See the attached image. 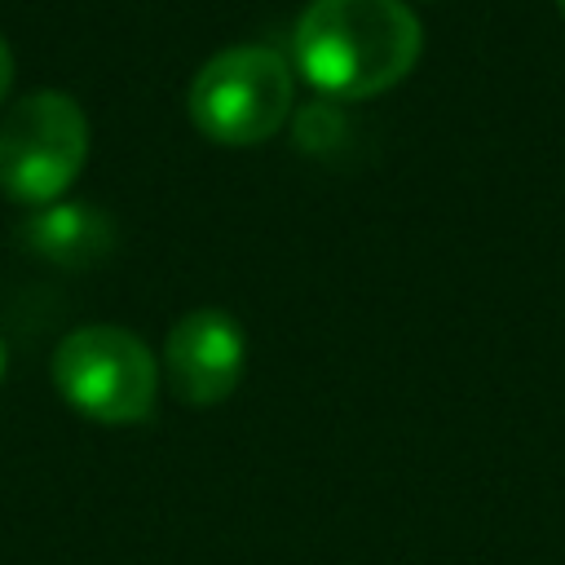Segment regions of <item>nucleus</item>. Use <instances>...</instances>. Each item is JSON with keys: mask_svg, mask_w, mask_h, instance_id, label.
<instances>
[{"mask_svg": "<svg viewBox=\"0 0 565 565\" xmlns=\"http://www.w3.org/2000/svg\"><path fill=\"white\" fill-rule=\"evenodd\" d=\"M26 252L62 269H93L115 252V221L88 203H49L35 207L22 225Z\"/></svg>", "mask_w": 565, "mask_h": 565, "instance_id": "6", "label": "nucleus"}, {"mask_svg": "<svg viewBox=\"0 0 565 565\" xmlns=\"http://www.w3.org/2000/svg\"><path fill=\"white\" fill-rule=\"evenodd\" d=\"M88 146V115L71 93H22L0 119V194L22 207L57 203L84 172Z\"/></svg>", "mask_w": 565, "mask_h": 565, "instance_id": "4", "label": "nucleus"}, {"mask_svg": "<svg viewBox=\"0 0 565 565\" xmlns=\"http://www.w3.org/2000/svg\"><path fill=\"white\" fill-rule=\"evenodd\" d=\"M62 402L93 424H137L154 411L159 362L146 340L115 322H88L57 340L49 362Z\"/></svg>", "mask_w": 565, "mask_h": 565, "instance_id": "3", "label": "nucleus"}, {"mask_svg": "<svg viewBox=\"0 0 565 565\" xmlns=\"http://www.w3.org/2000/svg\"><path fill=\"white\" fill-rule=\"evenodd\" d=\"M4 371H9V344H4V335H0V384H4Z\"/></svg>", "mask_w": 565, "mask_h": 565, "instance_id": "8", "label": "nucleus"}, {"mask_svg": "<svg viewBox=\"0 0 565 565\" xmlns=\"http://www.w3.org/2000/svg\"><path fill=\"white\" fill-rule=\"evenodd\" d=\"M556 9H561V18H565V0H556Z\"/></svg>", "mask_w": 565, "mask_h": 565, "instance_id": "9", "label": "nucleus"}, {"mask_svg": "<svg viewBox=\"0 0 565 565\" xmlns=\"http://www.w3.org/2000/svg\"><path fill=\"white\" fill-rule=\"evenodd\" d=\"M9 88H13V49H9V40L0 35V102L9 97Z\"/></svg>", "mask_w": 565, "mask_h": 565, "instance_id": "7", "label": "nucleus"}, {"mask_svg": "<svg viewBox=\"0 0 565 565\" xmlns=\"http://www.w3.org/2000/svg\"><path fill=\"white\" fill-rule=\"evenodd\" d=\"M247 366V335L225 309H190L163 340L168 388L185 406H221Z\"/></svg>", "mask_w": 565, "mask_h": 565, "instance_id": "5", "label": "nucleus"}, {"mask_svg": "<svg viewBox=\"0 0 565 565\" xmlns=\"http://www.w3.org/2000/svg\"><path fill=\"white\" fill-rule=\"evenodd\" d=\"M291 66L278 49L230 44L194 71L185 110L207 141L260 146L291 119Z\"/></svg>", "mask_w": 565, "mask_h": 565, "instance_id": "2", "label": "nucleus"}, {"mask_svg": "<svg viewBox=\"0 0 565 565\" xmlns=\"http://www.w3.org/2000/svg\"><path fill=\"white\" fill-rule=\"evenodd\" d=\"M424 49L406 0H309L291 31V57L327 102H366L397 88Z\"/></svg>", "mask_w": 565, "mask_h": 565, "instance_id": "1", "label": "nucleus"}]
</instances>
